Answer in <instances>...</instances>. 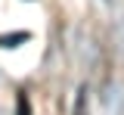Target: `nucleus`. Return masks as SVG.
I'll return each instance as SVG.
<instances>
[{
  "label": "nucleus",
  "mask_w": 124,
  "mask_h": 115,
  "mask_svg": "<svg viewBox=\"0 0 124 115\" xmlns=\"http://www.w3.org/2000/svg\"><path fill=\"white\" fill-rule=\"evenodd\" d=\"M16 115H31V103H28V93L25 90L16 97Z\"/></svg>",
  "instance_id": "obj_2"
},
{
  "label": "nucleus",
  "mask_w": 124,
  "mask_h": 115,
  "mask_svg": "<svg viewBox=\"0 0 124 115\" xmlns=\"http://www.w3.org/2000/svg\"><path fill=\"white\" fill-rule=\"evenodd\" d=\"M28 41V31H19V34H0V47H13V44H25Z\"/></svg>",
  "instance_id": "obj_1"
}]
</instances>
